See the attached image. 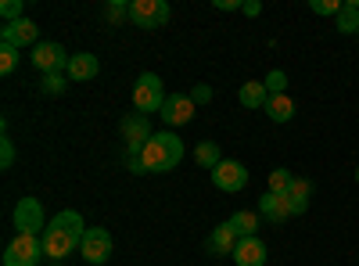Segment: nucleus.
<instances>
[{"mask_svg":"<svg viewBox=\"0 0 359 266\" xmlns=\"http://www.w3.org/2000/svg\"><path fill=\"white\" fill-rule=\"evenodd\" d=\"M83 234H86V227H83V216L76 213V209H62L57 216H50V223H47V230L40 234L43 238V255L47 259H69L79 245H83Z\"/></svg>","mask_w":359,"mask_h":266,"instance_id":"f257e3e1","label":"nucleus"},{"mask_svg":"<svg viewBox=\"0 0 359 266\" xmlns=\"http://www.w3.org/2000/svg\"><path fill=\"white\" fill-rule=\"evenodd\" d=\"M137 159H140L144 173H169V169H176L180 162H184V140H180L172 130H162L140 147Z\"/></svg>","mask_w":359,"mask_h":266,"instance_id":"f03ea898","label":"nucleus"},{"mask_svg":"<svg viewBox=\"0 0 359 266\" xmlns=\"http://www.w3.org/2000/svg\"><path fill=\"white\" fill-rule=\"evenodd\" d=\"M165 86H162V79L155 76V72H144V76H137V86H133V108L140 112V115H155V112H162L165 108Z\"/></svg>","mask_w":359,"mask_h":266,"instance_id":"7ed1b4c3","label":"nucleus"},{"mask_svg":"<svg viewBox=\"0 0 359 266\" xmlns=\"http://www.w3.org/2000/svg\"><path fill=\"white\" fill-rule=\"evenodd\" d=\"M43 259V238L40 234H15L4 248V266H36Z\"/></svg>","mask_w":359,"mask_h":266,"instance_id":"20e7f679","label":"nucleus"},{"mask_svg":"<svg viewBox=\"0 0 359 266\" xmlns=\"http://www.w3.org/2000/svg\"><path fill=\"white\" fill-rule=\"evenodd\" d=\"M172 8L165 0H130V22L137 29H162L169 22Z\"/></svg>","mask_w":359,"mask_h":266,"instance_id":"39448f33","label":"nucleus"},{"mask_svg":"<svg viewBox=\"0 0 359 266\" xmlns=\"http://www.w3.org/2000/svg\"><path fill=\"white\" fill-rule=\"evenodd\" d=\"M15 230L18 234H43L47 230V213L36 198H22L15 205Z\"/></svg>","mask_w":359,"mask_h":266,"instance_id":"423d86ee","label":"nucleus"},{"mask_svg":"<svg viewBox=\"0 0 359 266\" xmlns=\"http://www.w3.org/2000/svg\"><path fill=\"white\" fill-rule=\"evenodd\" d=\"M118 133H123V140H126V152H130V159H137L140 155V147L151 140L155 133H151V123H147V115H126L123 123H118Z\"/></svg>","mask_w":359,"mask_h":266,"instance_id":"0eeeda50","label":"nucleus"},{"mask_svg":"<svg viewBox=\"0 0 359 266\" xmlns=\"http://www.w3.org/2000/svg\"><path fill=\"white\" fill-rule=\"evenodd\" d=\"M79 252H83V259H86L90 266L108 262V255H111V234H108L104 227H86Z\"/></svg>","mask_w":359,"mask_h":266,"instance_id":"6e6552de","label":"nucleus"},{"mask_svg":"<svg viewBox=\"0 0 359 266\" xmlns=\"http://www.w3.org/2000/svg\"><path fill=\"white\" fill-rule=\"evenodd\" d=\"M33 65L43 72V76H57V72H65L69 69V54L62 44H36L33 47Z\"/></svg>","mask_w":359,"mask_h":266,"instance_id":"1a4fd4ad","label":"nucleus"},{"mask_svg":"<svg viewBox=\"0 0 359 266\" xmlns=\"http://www.w3.org/2000/svg\"><path fill=\"white\" fill-rule=\"evenodd\" d=\"M245 184H248V169L237 162V159H223V162L212 169V187H216V191L233 194V191H241Z\"/></svg>","mask_w":359,"mask_h":266,"instance_id":"9d476101","label":"nucleus"},{"mask_svg":"<svg viewBox=\"0 0 359 266\" xmlns=\"http://www.w3.org/2000/svg\"><path fill=\"white\" fill-rule=\"evenodd\" d=\"M36 40H40V25L36 22H29V18H18V22H8L4 29H0V44L4 47H29L33 44L36 47Z\"/></svg>","mask_w":359,"mask_h":266,"instance_id":"9b49d317","label":"nucleus"},{"mask_svg":"<svg viewBox=\"0 0 359 266\" xmlns=\"http://www.w3.org/2000/svg\"><path fill=\"white\" fill-rule=\"evenodd\" d=\"M162 119L165 126H187L194 119V98L191 94H169L165 98V108H162Z\"/></svg>","mask_w":359,"mask_h":266,"instance_id":"f8f14e48","label":"nucleus"},{"mask_svg":"<svg viewBox=\"0 0 359 266\" xmlns=\"http://www.w3.org/2000/svg\"><path fill=\"white\" fill-rule=\"evenodd\" d=\"M266 259H269V248H266V241L259 238H241L237 241V248H233V262L237 266H266Z\"/></svg>","mask_w":359,"mask_h":266,"instance_id":"ddd939ff","label":"nucleus"},{"mask_svg":"<svg viewBox=\"0 0 359 266\" xmlns=\"http://www.w3.org/2000/svg\"><path fill=\"white\" fill-rule=\"evenodd\" d=\"M237 241H241V234L233 230V223L226 220V223H219L212 234H208V241H205V248L212 252V255H233V248H237Z\"/></svg>","mask_w":359,"mask_h":266,"instance_id":"4468645a","label":"nucleus"},{"mask_svg":"<svg viewBox=\"0 0 359 266\" xmlns=\"http://www.w3.org/2000/svg\"><path fill=\"white\" fill-rule=\"evenodd\" d=\"M259 216L262 220H269V223H284V220H291V201H287V194H262L259 198Z\"/></svg>","mask_w":359,"mask_h":266,"instance_id":"2eb2a0df","label":"nucleus"},{"mask_svg":"<svg viewBox=\"0 0 359 266\" xmlns=\"http://www.w3.org/2000/svg\"><path fill=\"white\" fill-rule=\"evenodd\" d=\"M101 72V62H97V54H72L69 58V69H65V76L72 79V83H86V79H94Z\"/></svg>","mask_w":359,"mask_h":266,"instance_id":"dca6fc26","label":"nucleus"},{"mask_svg":"<svg viewBox=\"0 0 359 266\" xmlns=\"http://www.w3.org/2000/svg\"><path fill=\"white\" fill-rule=\"evenodd\" d=\"M313 180H302V176H294V184L287 191V201H291V216H302L309 209V198H313Z\"/></svg>","mask_w":359,"mask_h":266,"instance_id":"f3484780","label":"nucleus"},{"mask_svg":"<svg viewBox=\"0 0 359 266\" xmlns=\"http://www.w3.org/2000/svg\"><path fill=\"white\" fill-rule=\"evenodd\" d=\"M266 115H269V119H273V123H291L294 119V101L287 98V94H269V101H266Z\"/></svg>","mask_w":359,"mask_h":266,"instance_id":"a211bd4d","label":"nucleus"},{"mask_svg":"<svg viewBox=\"0 0 359 266\" xmlns=\"http://www.w3.org/2000/svg\"><path fill=\"white\" fill-rule=\"evenodd\" d=\"M237 101H241L245 108H266V101H269V91H266V83H255V79H248L241 91H237Z\"/></svg>","mask_w":359,"mask_h":266,"instance_id":"6ab92c4d","label":"nucleus"},{"mask_svg":"<svg viewBox=\"0 0 359 266\" xmlns=\"http://www.w3.org/2000/svg\"><path fill=\"white\" fill-rule=\"evenodd\" d=\"M194 162H198L201 169H216V166L223 162V155H219V144H216V140H201V144L194 147Z\"/></svg>","mask_w":359,"mask_h":266,"instance_id":"aec40b11","label":"nucleus"},{"mask_svg":"<svg viewBox=\"0 0 359 266\" xmlns=\"http://www.w3.org/2000/svg\"><path fill=\"white\" fill-rule=\"evenodd\" d=\"M259 213H252V209H241V213H233L230 216V223H233V230L241 234V238H255V230H259Z\"/></svg>","mask_w":359,"mask_h":266,"instance_id":"412c9836","label":"nucleus"},{"mask_svg":"<svg viewBox=\"0 0 359 266\" xmlns=\"http://www.w3.org/2000/svg\"><path fill=\"white\" fill-rule=\"evenodd\" d=\"M334 22H338V33H345V36L359 33V0H348V4L341 8V15H338Z\"/></svg>","mask_w":359,"mask_h":266,"instance_id":"4be33fe9","label":"nucleus"},{"mask_svg":"<svg viewBox=\"0 0 359 266\" xmlns=\"http://www.w3.org/2000/svg\"><path fill=\"white\" fill-rule=\"evenodd\" d=\"M291 184H294V173L291 169H273L269 173V194H287L291 191Z\"/></svg>","mask_w":359,"mask_h":266,"instance_id":"5701e85b","label":"nucleus"},{"mask_svg":"<svg viewBox=\"0 0 359 266\" xmlns=\"http://www.w3.org/2000/svg\"><path fill=\"white\" fill-rule=\"evenodd\" d=\"M65 86H69V76H43V83H40V91L47 94V98H62L65 94Z\"/></svg>","mask_w":359,"mask_h":266,"instance_id":"b1692460","label":"nucleus"},{"mask_svg":"<svg viewBox=\"0 0 359 266\" xmlns=\"http://www.w3.org/2000/svg\"><path fill=\"white\" fill-rule=\"evenodd\" d=\"M104 18H108L111 25H118V22H130V4H126V0H108Z\"/></svg>","mask_w":359,"mask_h":266,"instance_id":"393cba45","label":"nucleus"},{"mask_svg":"<svg viewBox=\"0 0 359 266\" xmlns=\"http://www.w3.org/2000/svg\"><path fill=\"white\" fill-rule=\"evenodd\" d=\"M18 58H22V51H18V47H4V44H0V72L11 76V72L18 69Z\"/></svg>","mask_w":359,"mask_h":266,"instance_id":"a878e982","label":"nucleus"},{"mask_svg":"<svg viewBox=\"0 0 359 266\" xmlns=\"http://www.w3.org/2000/svg\"><path fill=\"white\" fill-rule=\"evenodd\" d=\"M341 8H345L341 0H309V11H313V15H334V18H338Z\"/></svg>","mask_w":359,"mask_h":266,"instance_id":"bb28decb","label":"nucleus"},{"mask_svg":"<svg viewBox=\"0 0 359 266\" xmlns=\"http://www.w3.org/2000/svg\"><path fill=\"white\" fill-rule=\"evenodd\" d=\"M262 83H266V91H269V94H287V72H280V69H273Z\"/></svg>","mask_w":359,"mask_h":266,"instance_id":"cd10ccee","label":"nucleus"},{"mask_svg":"<svg viewBox=\"0 0 359 266\" xmlns=\"http://www.w3.org/2000/svg\"><path fill=\"white\" fill-rule=\"evenodd\" d=\"M22 8H25V0H4V4H0V18H4V25L8 22H18L22 18Z\"/></svg>","mask_w":359,"mask_h":266,"instance_id":"c85d7f7f","label":"nucleus"},{"mask_svg":"<svg viewBox=\"0 0 359 266\" xmlns=\"http://www.w3.org/2000/svg\"><path fill=\"white\" fill-rule=\"evenodd\" d=\"M11 166H15V144L4 133V137H0V169H11Z\"/></svg>","mask_w":359,"mask_h":266,"instance_id":"c756f323","label":"nucleus"},{"mask_svg":"<svg viewBox=\"0 0 359 266\" xmlns=\"http://www.w3.org/2000/svg\"><path fill=\"white\" fill-rule=\"evenodd\" d=\"M191 98H194V105H208V101H212V86H208V83H198Z\"/></svg>","mask_w":359,"mask_h":266,"instance_id":"7c9ffc66","label":"nucleus"},{"mask_svg":"<svg viewBox=\"0 0 359 266\" xmlns=\"http://www.w3.org/2000/svg\"><path fill=\"white\" fill-rule=\"evenodd\" d=\"M241 0H216V11H241Z\"/></svg>","mask_w":359,"mask_h":266,"instance_id":"2f4dec72","label":"nucleus"},{"mask_svg":"<svg viewBox=\"0 0 359 266\" xmlns=\"http://www.w3.org/2000/svg\"><path fill=\"white\" fill-rule=\"evenodd\" d=\"M248 18H255V15H262V4H259V0H245V8H241Z\"/></svg>","mask_w":359,"mask_h":266,"instance_id":"473e14b6","label":"nucleus"},{"mask_svg":"<svg viewBox=\"0 0 359 266\" xmlns=\"http://www.w3.org/2000/svg\"><path fill=\"white\" fill-rule=\"evenodd\" d=\"M355 184H359V166H355Z\"/></svg>","mask_w":359,"mask_h":266,"instance_id":"72a5a7b5","label":"nucleus"},{"mask_svg":"<svg viewBox=\"0 0 359 266\" xmlns=\"http://www.w3.org/2000/svg\"><path fill=\"white\" fill-rule=\"evenodd\" d=\"M355 36H359V33H355Z\"/></svg>","mask_w":359,"mask_h":266,"instance_id":"f704fd0d","label":"nucleus"}]
</instances>
